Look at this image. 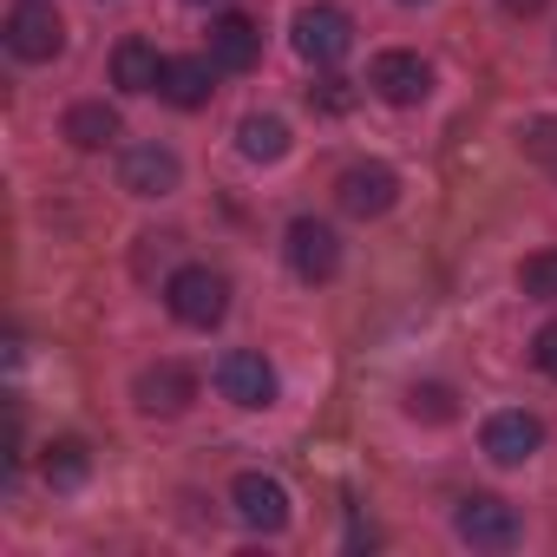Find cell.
<instances>
[{"mask_svg": "<svg viewBox=\"0 0 557 557\" xmlns=\"http://www.w3.org/2000/svg\"><path fill=\"white\" fill-rule=\"evenodd\" d=\"M335 197H342L348 216H387L394 197H400V177L387 164H348L342 184H335Z\"/></svg>", "mask_w": 557, "mask_h": 557, "instance_id": "ba28073f", "label": "cell"}, {"mask_svg": "<svg viewBox=\"0 0 557 557\" xmlns=\"http://www.w3.org/2000/svg\"><path fill=\"white\" fill-rule=\"evenodd\" d=\"M119 132H125V125H119V112H112V106H99V99H92V106H73V112H66V138H73L79 151H106V145H112Z\"/></svg>", "mask_w": 557, "mask_h": 557, "instance_id": "e0dca14e", "label": "cell"}, {"mask_svg": "<svg viewBox=\"0 0 557 557\" xmlns=\"http://www.w3.org/2000/svg\"><path fill=\"white\" fill-rule=\"evenodd\" d=\"M190 8H210V0H190Z\"/></svg>", "mask_w": 557, "mask_h": 557, "instance_id": "cb8c5ba5", "label": "cell"}, {"mask_svg": "<svg viewBox=\"0 0 557 557\" xmlns=\"http://www.w3.org/2000/svg\"><path fill=\"white\" fill-rule=\"evenodd\" d=\"M230 505H236V518L249 531H283L289 524V492H283V479H269V472H243L230 485Z\"/></svg>", "mask_w": 557, "mask_h": 557, "instance_id": "52a82bcc", "label": "cell"}, {"mask_svg": "<svg viewBox=\"0 0 557 557\" xmlns=\"http://www.w3.org/2000/svg\"><path fill=\"white\" fill-rule=\"evenodd\" d=\"M8 47H14V60H53L60 47H66V21L47 8V0H21V8L8 14Z\"/></svg>", "mask_w": 557, "mask_h": 557, "instance_id": "3957f363", "label": "cell"}, {"mask_svg": "<svg viewBox=\"0 0 557 557\" xmlns=\"http://www.w3.org/2000/svg\"><path fill=\"white\" fill-rule=\"evenodd\" d=\"M236 151L249 158V164H275L289 151V125L275 119V112H249L243 125H236Z\"/></svg>", "mask_w": 557, "mask_h": 557, "instance_id": "2e32d148", "label": "cell"}, {"mask_svg": "<svg viewBox=\"0 0 557 557\" xmlns=\"http://www.w3.org/2000/svg\"><path fill=\"white\" fill-rule=\"evenodd\" d=\"M348 47H355V21H348L342 8H329V0H322V8H302V14H296V53H302V60L335 66Z\"/></svg>", "mask_w": 557, "mask_h": 557, "instance_id": "5b68a950", "label": "cell"}, {"mask_svg": "<svg viewBox=\"0 0 557 557\" xmlns=\"http://www.w3.org/2000/svg\"><path fill=\"white\" fill-rule=\"evenodd\" d=\"M309 99H315L322 112H348V106H355V92H348V79H322V86H309Z\"/></svg>", "mask_w": 557, "mask_h": 557, "instance_id": "44dd1931", "label": "cell"}, {"mask_svg": "<svg viewBox=\"0 0 557 557\" xmlns=\"http://www.w3.org/2000/svg\"><path fill=\"white\" fill-rule=\"evenodd\" d=\"M164 302H171V315H177L184 329H216V322L230 315V283H223L216 269L190 262V269H177L171 283H164Z\"/></svg>", "mask_w": 557, "mask_h": 557, "instance_id": "6da1fadb", "label": "cell"}, {"mask_svg": "<svg viewBox=\"0 0 557 557\" xmlns=\"http://www.w3.org/2000/svg\"><path fill=\"white\" fill-rule=\"evenodd\" d=\"M407 8H420V0H407Z\"/></svg>", "mask_w": 557, "mask_h": 557, "instance_id": "d4e9b609", "label": "cell"}, {"mask_svg": "<svg viewBox=\"0 0 557 557\" xmlns=\"http://www.w3.org/2000/svg\"><path fill=\"white\" fill-rule=\"evenodd\" d=\"M544 0H505V14H537Z\"/></svg>", "mask_w": 557, "mask_h": 557, "instance_id": "603a6c76", "label": "cell"}, {"mask_svg": "<svg viewBox=\"0 0 557 557\" xmlns=\"http://www.w3.org/2000/svg\"><path fill=\"white\" fill-rule=\"evenodd\" d=\"M256 53H262V34H256L249 14H216V21H210V60H216L223 73H249Z\"/></svg>", "mask_w": 557, "mask_h": 557, "instance_id": "5bb4252c", "label": "cell"}, {"mask_svg": "<svg viewBox=\"0 0 557 557\" xmlns=\"http://www.w3.org/2000/svg\"><path fill=\"white\" fill-rule=\"evenodd\" d=\"M216 394L223 400H236V407H275V368L256 355V348H230L223 361H216Z\"/></svg>", "mask_w": 557, "mask_h": 557, "instance_id": "7a4b0ae2", "label": "cell"}, {"mask_svg": "<svg viewBox=\"0 0 557 557\" xmlns=\"http://www.w3.org/2000/svg\"><path fill=\"white\" fill-rule=\"evenodd\" d=\"M210 92H216V60H164V79H158V99L164 106H177V112H197V106H210Z\"/></svg>", "mask_w": 557, "mask_h": 557, "instance_id": "4fadbf2b", "label": "cell"}, {"mask_svg": "<svg viewBox=\"0 0 557 557\" xmlns=\"http://www.w3.org/2000/svg\"><path fill=\"white\" fill-rule=\"evenodd\" d=\"M407 413H413V420H433V426L453 420V387H413V394H407Z\"/></svg>", "mask_w": 557, "mask_h": 557, "instance_id": "ffe728a7", "label": "cell"}, {"mask_svg": "<svg viewBox=\"0 0 557 557\" xmlns=\"http://www.w3.org/2000/svg\"><path fill=\"white\" fill-rule=\"evenodd\" d=\"M177 177H184V164L171 145H138V151H125V171H119V184L132 197H171Z\"/></svg>", "mask_w": 557, "mask_h": 557, "instance_id": "7c38bea8", "label": "cell"}, {"mask_svg": "<svg viewBox=\"0 0 557 557\" xmlns=\"http://www.w3.org/2000/svg\"><path fill=\"white\" fill-rule=\"evenodd\" d=\"M368 86H374L387 106H420V99L433 92V66H426L420 53H381L374 73H368Z\"/></svg>", "mask_w": 557, "mask_h": 557, "instance_id": "9c48e42d", "label": "cell"}, {"mask_svg": "<svg viewBox=\"0 0 557 557\" xmlns=\"http://www.w3.org/2000/svg\"><path fill=\"white\" fill-rule=\"evenodd\" d=\"M453 531H459L466 544H479V550H505V544H518V511H511L505 498H492V492H472V498L453 511Z\"/></svg>", "mask_w": 557, "mask_h": 557, "instance_id": "8992f818", "label": "cell"}, {"mask_svg": "<svg viewBox=\"0 0 557 557\" xmlns=\"http://www.w3.org/2000/svg\"><path fill=\"white\" fill-rule=\"evenodd\" d=\"M518 289L531 302H557V249H537V256L518 262Z\"/></svg>", "mask_w": 557, "mask_h": 557, "instance_id": "ac0fdd59", "label": "cell"}, {"mask_svg": "<svg viewBox=\"0 0 557 557\" xmlns=\"http://www.w3.org/2000/svg\"><path fill=\"white\" fill-rule=\"evenodd\" d=\"M132 400L145 407V413H184L190 400H197V374L190 368H177V361H158V368H145L138 381H132Z\"/></svg>", "mask_w": 557, "mask_h": 557, "instance_id": "30bf717a", "label": "cell"}, {"mask_svg": "<svg viewBox=\"0 0 557 557\" xmlns=\"http://www.w3.org/2000/svg\"><path fill=\"white\" fill-rule=\"evenodd\" d=\"M531 361H537V368L557 381V322H544V329H537V342H531Z\"/></svg>", "mask_w": 557, "mask_h": 557, "instance_id": "7402d4cb", "label": "cell"}, {"mask_svg": "<svg viewBox=\"0 0 557 557\" xmlns=\"http://www.w3.org/2000/svg\"><path fill=\"white\" fill-rule=\"evenodd\" d=\"M537 446H544V420L537 413H518L511 407V413H492L485 420V459L492 466H524Z\"/></svg>", "mask_w": 557, "mask_h": 557, "instance_id": "8fae6325", "label": "cell"}, {"mask_svg": "<svg viewBox=\"0 0 557 557\" xmlns=\"http://www.w3.org/2000/svg\"><path fill=\"white\" fill-rule=\"evenodd\" d=\"M158 79H164L158 47H151V40H119V53H112V86H119V92H158Z\"/></svg>", "mask_w": 557, "mask_h": 557, "instance_id": "9a60e30c", "label": "cell"}, {"mask_svg": "<svg viewBox=\"0 0 557 557\" xmlns=\"http://www.w3.org/2000/svg\"><path fill=\"white\" fill-rule=\"evenodd\" d=\"M86 446L79 440H60V446H47V479L60 485V492H73V485H86Z\"/></svg>", "mask_w": 557, "mask_h": 557, "instance_id": "d6986e66", "label": "cell"}, {"mask_svg": "<svg viewBox=\"0 0 557 557\" xmlns=\"http://www.w3.org/2000/svg\"><path fill=\"white\" fill-rule=\"evenodd\" d=\"M283 249H289V269L302 275V283H329V275L342 269V236L322 216H296Z\"/></svg>", "mask_w": 557, "mask_h": 557, "instance_id": "277c9868", "label": "cell"}]
</instances>
